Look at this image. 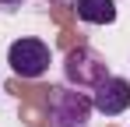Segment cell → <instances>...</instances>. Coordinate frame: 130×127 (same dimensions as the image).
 <instances>
[{
  "mask_svg": "<svg viewBox=\"0 0 130 127\" xmlns=\"http://www.w3.org/2000/svg\"><path fill=\"white\" fill-rule=\"evenodd\" d=\"M91 99H88L81 88H70V85H56L49 88V127H88L91 120Z\"/></svg>",
  "mask_w": 130,
  "mask_h": 127,
  "instance_id": "obj_1",
  "label": "cell"
},
{
  "mask_svg": "<svg viewBox=\"0 0 130 127\" xmlns=\"http://www.w3.org/2000/svg\"><path fill=\"white\" fill-rule=\"evenodd\" d=\"M63 78L70 88H99V85L109 78V64L102 53H95L91 46H77V49H70L63 60Z\"/></svg>",
  "mask_w": 130,
  "mask_h": 127,
  "instance_id": "obj_2",
  "label": "cell"
},
{
  "mask_svg": "<svg viewBox=\"0 0 130 127\" xmlns=\"http://www.w3.org/2000/svg\"><path fill=\"white\" fill-rule=\"evenodd\" d=\"M7 64H11V71L18 78L35 81V78H42L46 71H49L53 49L42 39H18V42H11V49H7Z\"/></svg>",
  "mask_w": 130,
  "mask_h": 127,
  "instance_id": "obj_3",
  "label": "cell"
},
{
  "mask_svg": "<svg viewBox=\"0 0 130 127\" xmlns=\"http://www.w3.org/2000/svg\"><path fill=\"white\" fill-rule=\"evenodd\" d=\"M130 106V81L109 74L99 88H91V109H99L102 117H120Z\"/></svg>",
  "mask_w": 130,
  "mask_h": 127,
  "instance_id": "obj_4",
  "label": "cell"
},
{
  "mask_svg": "<svg viewBox=\"0 0 130 127\" xmlns=\"http://www.w3.org/2000/svg\"><path fill=\"white\" fill-rule=\"evenodd\" d=\"M77 18L88 25H112L116 21V4L112 0H77L74 4Z\"/></svg>",
  "mask_w": 130,
  "mask_h": 127,
  "instance_id": "obj_5",
  "label": "cell"
},
{
  "mask_svg": "<svg viewBox=\"0 0 130 127\" xmlns=\"http://www.w3.org/2000/svg\"><path fill=\"white\" fill-rule=\"evenodd\" d=\"M21 0H0V7H18Z\"/></svg>",
  "mask_w": 130,
  "mask_h": 127,
  "instance_id": "obj_6",
  "label": "cell"
},
{
  "mask_svg": "<svg viewBox=\"0 0 130 127\" xmlns=\"http://www.w3.org/2000/svg\"><path fill=\"white\" fill-rule=\"evenodd\" d=\"M53 4H60V0H53Z\"/></svg>",
  "mask_w": 130,
  "mask_h": 127,
  "instance_id": "obj_7",
  "label": "cell"
}]
</instances>
